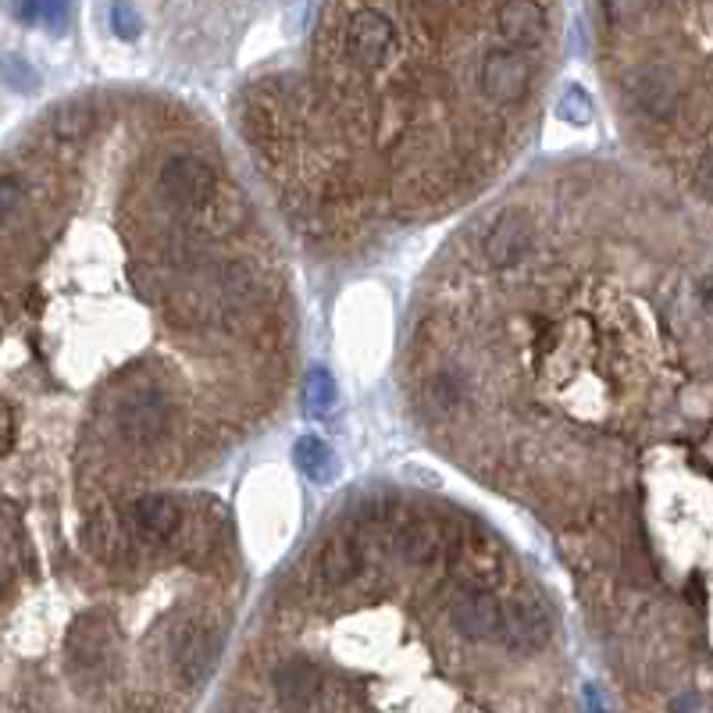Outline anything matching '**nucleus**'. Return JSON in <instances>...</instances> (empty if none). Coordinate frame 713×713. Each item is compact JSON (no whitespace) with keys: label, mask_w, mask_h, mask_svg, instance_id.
Instances as JSON below:
<instances>
[{"label":"nucleus","mask_w":713,"mask_h":713,"mask_svg":"<svg viewBox=\"0 0 713 713\" xmlns=\"http://www.w3.org/2000/svg\"><path fill=\"white\" fill-rule=\"evenodd\" d=\"M340 47L360 69H382L396 58L400 29L393 15L375 0H343L340 11Z\"/></svg>","instance_id":"nucleus-1"},{"label":"nucleus","mask_w":713,"mask_h":713,"mask_svg":"<svg viewBox=\"0 0 713 713\" xmlns=\"http://www.w3.org/2000/svg\"><path fill=\"white\" fill-rule=\"evenodd\" d=\"M115 428L129 447L151 450L171 428V396L157 382L129 385L115 403Z\"/></svg>","instance_id":"nucleus-2"},{"label":"nucleus","mask_w":713,"mask_h":713,"mask_svg":"<svg viewBox=\"0 0 713 713\" xmlns=\"http://www.w3.org/2000/svg\"><path fill=\"white\" fill-rule=\"evenodd\" d=\"M628 100L642 118L670 122L681 111V83L670 64L645 61L628 72Z\"/></svg>","instance_id":"nucleus-3"},{"label":"nucleus","mask_w":713,"mask_h":713,"mask_svg":"<svg viewBox=\"0 0 713 713\" xmlns=\"http://www.w3.org/2000/svg\"><path fill=\"white\" fill-rule=\"evenodd\" d=\"M157 182H161V197L186 211L207 207L218 197V175L197 154H175L171 161H165Z\"/></svg>","instance_id":"nucleus-4"},{"label":"nucleus","mask_w":713,"mask_h":713,"mask_svg":"<svg viewBox=\"0 0 713 713\" xmlns=\"http://www.w3.org/2000/svg\"><path fill=\"white\" fill-rule=\"evenodd\" d=\"M222 656V631L207 621H182L171 631V664L186 685H200L211 678Z\"/></svg>","instance_id":"nucleus-5"},{"label":"nucleus","mask_w":713,"mask_h":713,"mask_svg":"<svg viewBox=\"0 0 713 713\" xmlns=\"http://www.w3.org/2000/svg\"><path fill=\"white\" fill-rule=\"evenodd\" d=\"M532 61L524 58V50L500 47L489 50L478 64V90L486 93L492 104H518L532 86Z\"/></svg>","instance_id":"nucleus-6"},{"label":"nucleus","mask_w":713,"mask_h":713,"mask_svg":"<svg viewBox=\"0 0 713 713\" xmlns=\"http://www.w3.org/2000/svg\"><path fill=\"white\" fill-rule=\"evenodd\" d=\"M496 635H503V645L510 653H539L543 645L554 635V621H549V614L539 599L532 596H514L500 610V628H496Z\"/></svg>","instance_id":"nucleus-7"},{"label":"nucleus","mask_w":713,"mask_h":713,"mask_svg":"<svg viewBox=\"0 0 713 713\" xmlns=\"http://www.w3.org/2000/svg\"><path fill=\"white\" fill-rule=\"evenodd\" d=\"M64 650H69V661L75 670H104L115 656V621L104 610L83 614L79 621L69 628V639H64Z\"/></svg>","instance_id":"nucleus-8"},{"label":"nucleus","mask_w":713,"mask_h":713,"mask_svg":"<svg viewBox=\"0 0 713 713\" xmlns=\"http://www.w3.org/2000/svg\"><path fill=\"white\" fill-rule=\"evenodd\" d=\"M535 250V228L518 211H503L482 236V258L492 268H518Z\"/></svg>","instance_id":"nucleus-9"},{"label":"nucleus","mask_w":713,"mask_h":713,"mask_svg":"<svg viewBox=\"0 0 713 713\" xmlns=\"http://www.w3.org/2000/svg\"><path fill=\"white\" fill-rule=\"evenodd\" d=\"M129 524L140 539L165 543V539H175L182 528V507L165 492L140 496V500L129 503Z\"/></svg>","instance_id":"nucleus-10"},{"label":"nucleus","mask_w":713,"mask_h":713,"mask_svg":"<svg viewBox=\"0 0 713 713\" xmlns=\"http://www.w3.org/2000/svg\"><path fill=\"white\" fill-rule=\"evenodd\" d=\"M450 621L471 642H486L500 628V603H496L486 589H464L461 596L450 603Z\"/></svg>","instance_id":"nucleus-11"},{"label":"nucleus","mask_w":713,"mask_h":713,"mask_svg":"<svg viewBox=\"0 0 713 713\" xmlns=\"http://www.w3.org/2000/svg\"><path fill=\"white\" fill-rule=\"evenodd\" d=\"M272 685L286 710H311V699L321 685V670L311 661H304V656H289V661H282L272 670Z\"/></svg>","instance_id":"nucleus-12"},{"label":"nucleus","mask_w":713,"mask_h":713,"mask_svg":"<svg viewBox=\"0 0 713 713\" xmlns=\"http://www.w3.org/2000/svg\"><path fill=\"white\" fill-rule=\"evenodd\" d=\"M442 546H447V543H442L439 524H432V521H411V524H403L400 535H396L400 560L414 563V568H425V563L439 560Z\"/></svg>","instance_id":"nucleus-13"},{"label":"nucleus","mask_w":713,"mask_h":713,"mask_svg":"<svg viewBox=\"0 0 713 713\" xmlns=\"http://www.w3.org/2000/svg\"><path fill=\"white\" fill-rule=\"evenodd\" d=\"M360 574V549L349 539H332L318 554V578L325 585H349Z\"/></svg>","instance_id":"nucleus-14"},{"label":"nucleus","mask_w":713,"mask_h":713,"mask_svg":"<svg viewBox=\"0 0 713 713\" xmlns=\"http://www.w3.org/2000/svg\"><path fill=\"white\" fill-rule=\"evenodd\" d=\"M293 461L296 467L304 471L311 482H332L335 478V453L329 442H321L318 436H304V439H296V447H293Z\"/></svg>","instance_id":"nucleus-15"},{"label":"nucleus","mask_w":713,"mask_h":713,"mask_svg":"<svg viewBox=\"0 0 713 713\" xmlns=\"http://www.w3.org/2000/svg\"><path fill=\"white\" fill-rule=\"evenodd\" d=\"M467 379L461 371H436L432 379L425 385V396H428V407L439 411V414H453L461 411L467 403Z\"/></svg>","instance_id":"nucleus-16"},{"label":"nucleus","mask_w":713,"mask_h":713,"mask_svg":"<svg viewBox=\"0 0 713 713\" xmlns=\"http://www.w3.org/2000/svg\"><path fill=\"white\" fill-rule=\"evenodd\" d=\"M218 282L225 289V300H243V304L261 300V275H258V268L247 261H225Z\"/></svg>","instance_id":"nucleus-17"},{"label":"nucleus","mask_w":713,"mask_h":713,"mask_svg":"<svg viewBox=\"0 0 713 713\" xmlns=\"http://www.w3.org/2000/svg\"><path fill=\"white\" fill-rule=\"evenodd\" d=\"M165 311H168V321L175 329L193 332V329L204 325L207 300L200 293H190V289H168L165 293Z\"/></svg>","instance_id":"nucleus-18"},{"label":"nucleus","mask_w":713,"mask_h":713,"mask_svg":"<svg viewBox=\"0 0 713 713\" xmlns=\"http://www.w3.org/2000/svg\"><path fill=\"white\" fill-rule=\"evenodd\" d=\"M335 403H340V385H335V379L325 368H314L304 382L307 414H311V418H329V414L335 411Z\"/></svg>","instance_id":"nucleus-19"},{"label":"nucleus","mask_w":713,"mask_h":713,"mask_svg":"<svg viewBox=\"0 0 713 713\" xmlns=\"http://www.w3.org/2000/svg\"><path fill=\"white\" fill-rule=\"evenodd\" d=\"M90 129H93V107L83 104V100L61 104L58 111H54V118H50V132H54L58 140H64V143L83 140Z\"/></svg>","instance_id":"nucleus-20"},{"label":"nucleus","mask_w":713,"mask_h":713,"mask_svg":"<svg viewBox=\"0 0 713 713\" xmlns=\"http://www.w3.org/2000/svg\"><path fill=\"white\" fill-rule=\"evenodd\" d=\"M222 325L236 335V340H258L264 329V314L258 304H243V300H225L222 307Z\"/></svg>","instance_id":"nucleus-21"},{"label":"nucleus","mask_w":713,"mask_h":713,"mask_svg":"<svg viewBox=\"0 0 713 713\" xmlns=\"http://www.w3.org/2000/svg\"><path fill=\"white\" fill-rule=\"evenodd\" d=\"M86 543L104 560H118L126 554V532L118 528L115 518H93V524L86 528Z\"/></svg>","instance_id":"nucleus-22"},{"label":"nucleus","mask_w":713,"mask_h":713,"mask_svg":"<svg viewBox=\"0 0 713 713\" xmlns=\"http://www.w3.org/2000/svg\"><path fill=\"white\" fill-rule=\"evenodd\" d=\"M69 4L72 0H19V15L25 22H44L50 29H61L69 19Z\"/></svg>","instance_id":"nucleus-23"},{"label":"nucleus","mask_w":713,"mask_h":713,"mask_svg":"<svg viewBox=\"0 0 713 713\" xmlns=\"http://www.w3.org/2000/svg\"><path fill=\"white\" fill-rule=\"evenodd\" d=\"M625 571H628L631 582H639V585H653L656 582V568H653L650 546H645L642 535L628 539V546H625Z\"/></svg>","instance_id":"nucleus-24"},{"label":"nucleus","mask_w":713,"mask_h":713,"mask_svg":"<svg viewBox=\"0 0 713 713\" xmlns=\"http://www.w3.org/2000/svg\"><path fill=\"white\" fill-rule=\"evenodd\" d=\"M311 710H365V699L354 696V689H346L340 681H329V685H318Z\"/></svg>","instance_id":"nucleus-25"},{"label":"nucleus","mask_w":713,"mask_h":713,"mask_svg":"<svg viewBox=\"0 0 713 713\" xmlns=\"http://www.w3.org/2000/svg\"><path fill=\"white\" fill-rule=\"evenodd\" d=\"M22 204H25V186L19 179H11V175H4V179H0V228H8L15 222Z\"/></svg>","instance_id":"nucleus-26"},{"label":"nucleus","mask_w":713,"mask_h":713,"mask_svg":"<svg viewBox=\"0 0 713 713\" xmlns=\"http://www.w3.org/2000/svg\"><path fill=\"white\" fill-rule=\"evenodd\" d=\"M111 29L122 36V39H136L143 22H140V11L129 4V0H115L111 4Z\"/></svg>","instance_id":"nucleus-27"},{"label":"nucleus","mask_w":713,"mask_h":713,"mask_svg":"<svg viewBox=\"0 0 713 713\" xmlns=\"http://www.w3.org/2000/svg\"><path fill=\"white\" fill-rule=\"evenodd\" d=\"M560 118H568V122H589L592 100L585 97V90L571 86L568 93H563V97H560Z\"/></svg>","instance_id":"nucleus-28"},{"label":"nucleus","mask_w":713,"mask_h":713,"mask_svg":"<svg viewBox=\"0 0 713 713\" xmlns=\"http://www.w3.org/2000/svg\"><path fill=\"white\" fill-rule=\"evenodd\" d=\"M19 442V414L0 403V456H8Z\"/></svg>","instance_id":"nucleus-29"},{"label":"nucleus","mask_w":713,"mask_h":713,"mask_svg":"<svg viewBox=\"0 0 713 713\" xmlns=\"http://www.w3.org/2000/svg\"><path fill=\"white\" fill-rule=\"evenodd\" d=\"M696 182H699V190H710V157L703 154V161H699V171H696Z\"/></svg>","instance_id":"nucleus-30"}]
</instances>
